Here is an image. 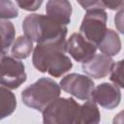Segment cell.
Returning <instances> with one entry per match:
<instances>
[{
    "label": "cell",
    "instance_id": "obj_15",
    "mask_svg": "<svg viewBox=\"0 0 124 124\" xmlns=\"http://www.w3.org/2000/svg\"><path fill=\"white\" fill-rule=\"evenodd\" d=\"M33 51V41L25 35L18 36L14 42L11 52L16 59H25Z\"/></svg>",
    "mask_w": 124,
    "mask_h": 124
},
{
    "label": "cell",
    "instance_id": "obj_21",
    "mask_svg": "<svg viewBox=\"0 0 124 124\" xmlns=\"http://www.w3.org/2000/svg\"><path fill=\"white\" fill-rule=\"evenodd\" d=\"M78 3L84 9V10H90V9H104L102 6L101 0H77Z\"/></svg>",
    "mask_w": 124,
    "mask_h": 124
},
{
    "label": "cell",
    "instance_id": "obj_12",
    "mask_svg": "<svg viewBox=\"0 0 124 124\" xmlns=\"http://www.w3.org/2000/svg\"><path fill=\"white\" fill-rule=\"evenodd\" d=\"M97 47L102 53L108 56H114L118 54L121 50V41L116 31L112 29H107L104 38L99 43Z\"/></svg>",
    "mask_w": 124,
    "mask_h": 124
},
{
    "label": "cell",
    "instance_id": "obj_2",
    "mask_svg": "<svg viewBox=\"0 0 124 124\" xmlns=\"http://www.w3.org/2000/svg\"><path fill=\"white\" fill-rule=\"evenodd\" d=\"M22 30L35 43H44L66 38L68 28L48 16L31 14L22 21Z\"/></svg>",
    "mask_w": 124,
    "mask_h": 124
},
{
    "label": "cell",
    "instance_id": "obj_18",
    "mask_svg": "<svg viewBox=\"0 0 124 124\" xmlns=\"http://www.w3.org/2000/svg\"><path fill=\"white\" fill-rule=\"evenodd\" d=\"M122 70H123V60H119L118 62H114L111 71L109 73V79L113 82V84L117 85L120 88L124 87L123 78H122Z\"/></svg>",
    "mask_w": 124,
    "mask_h": 124
},
{
    "label": "cell",
    "instance_id": "obj_20",
    "mask_svg": "<svg viewBox=\"0 0 124 124\" xmlns=\"http://www.w3.org/2000/svg\"><path fill=\"white\" fill-rule=\"evenodd\" d=\"M103 8L113 11H119L123 8V0H101Z\"/></svg>",
    "mask_w": 124,
    "mask_h": 124
},
{
    "label": "cell",
    "instance_id": "obj_17",
    "mask_svg": "<svg viewBox=\"0 0 124 124\" xmlns=\"http://www.w3.org/2000/svg\"><path fill=\"white\" fill-rule=\"evenodd\" d=\"M18 16V10L11 0H0V19H11Z\"/></svg>",
    "mask_w": 124,
    "mask_h": 124
},
{
    "label": "cell",
    "instance_id": "obj_7",
    "mask_svg": "<svg viewBox=\"0 0 124 124\" xmlns=\"http://www.w3.org/2000/svg\"><path fill=\"white\" fill-rule=\"evenodd\" d=\"M60 88L81 101L92 100L95 87L94 81L87 76L80 74H69L60 80Z\"/></svg>",
    "mask_w": 124,
    "mask_h": 124
},
{
    "label": "cell",
    "instance_id": "obj_9",
    "mask_svg": "<svg viewBox=\"0 0 124 124\" xmlns=\"http://www.w3.org/2000/svg\"><path fill=\"white\" fill-rule=\"evenodd\" d=\"M92 100L107 109H113L121 101L120 87L108 82H103L94 87Z\"/></svg>",
    "mask_w": 124,
    "mask_h": 124
},
{
    "label": "cell",
    "instance_id": "obj_22",
    "mask_svg": "<svg viewBox=\"0 0 124 124\" xmlns=\"http://www.w3.org/2000/svg\"><path fill=\"white\" fill-rule=\"evenodd\" d=\"M114 22H115V26L118 29V31L120 33H123V10H119V12L115 15L114 16Z\"/></svg>",
    "mask_w": 124,
    "mask_h": 124
},
{
    "label": "cell",
    "instance_id": "obj_10",
    "mask_svg": "<svg viewBox=\"0 0 124 124\" xmlns=\"http://www.w3.org/2000/svg\"><path fill=\"white\" fill-rule=\"evenodd\" d=\"M114 60L111 56L104 53L94 54L90 59L83 62L81 65L83 73L94 78H103L109 75Z\"/></svg>",
    "mask_w": 124,
    "mask_h": 124
},
{
    "label": "cell",
    "instance_id": "obj_11",
    "mask_svg": "<svg viewBox=\"0 0 124 124\" xmlns=\"http://www.w3.org/2000/svg\"><path fill=\"white\" fill-rule=\"evenodd\" d=\"M46 16L55 21L67 25L71 21L72 5L69 0H48L46 5Z\"/></svg>",
    "mask_w": 124,
    "mask_h": 124
},
{
    "label": "cell",
    "instance_id": "obj_16",
    "mask_svg": "<svg viewBox=\"0 0 124 124\" xmlns=\"http://www.w3.org/2000/svg\"><path fill=\"white\" fill-rule=\"evenodd\" d=\"M16 37L14 24L8 19H0V53H6Z\"/></svg>",
    "mask_w": 124,
    "mask_h": 124
},
{
    "label": "cell",
    "instance_id": "obj_4",
    "mask_svg": "<svg viewBox=\"0 0 124 124\" xmlns=\"http://www.w3.org/2000/svg\"><path fill=\"white\" fill-rule=\"evenodd\" d=\"M80 105L74 98H57L43 111L45 124H77Z\"/></svg>",
    "mask_w": 124,
    "mask_h": 124
},
{
    "label": "cell",
    "instance_id": "obj_14",
    "mask_svg": "<svg viewBox=\"0 0 124 124\" xmlns=\"http://www.w3.org/2000/svg\"><path fill=\"white\" fill-rule=\"evenodd\" d=\"M16 108L15 94L7 87L0 86V120L11 115Z\"/></svg>",
    "mask_w": 124,
    "mask_h": 124
},
{
    "label": "cell",
    "instance_id": "obj_13",
    "mask_svg": "<svg viewBox=\"0 0 124 124\" xmlns=\"http://www.w3.org/2000/svg\"><path fill=\"white\" fill-rule=\"evenodd\" d=\"M100 119L101 114L97 104L93 100H87L79 108L77 124H97Z\"/></svg>",
    "mask_w": 124,
    "mask_h": 124
},
{
    "label": "cell",
    "instance_id": "obj_8",
    "mask_svg": "<svg viewBox=\"0 0 124 124\" xmlns=\"http://www.w3.org/2000/svg\"><path fill=\"white\" fill-rule=\"evenodd\" d=\"M97 46L88 41L82 34L74 33L67 41V51L77 62H85L90 59L97 50Z\"/></svg>",
    "mask_w": 124,
    "mask_h": 124
},
{
    "label": "cell",
    "instance_id": "obj_1",
    "mask_svg": "<svg viewBox=\"0 0 124 124\" xmlns=\"http://www.w3.org/2000/svg\"><path fill=\"white\" fill-rule=\"evenodd\" d=\"M66 38L38 43L33 49V66L41 73H48L53 78H60L73 67L68 55Z\"/></svg>",
    "mask_w": 124,
    "mask_h": 124
},
{
    "label": "cell",
    "instance_id": "obj_19",
    "mask_svg": "<svg viewBox=\"0 0 124 124\" xmlns=\"http://www.w3.org/2000/svg\"><path fill=\"white\" fill-rule=\"evenodd\" d=\"M44 0H16L17 6L28 12H34L37 11L43 4Z\"/></svg>",
    "mask_w": 124,
    "mask_h": 124
},
{
    "label": "cell",
    "instance_id": "obj_6",
    "mask_svg": "<svg viewBox=\"0 0 124 124\" xmlns=\"http://www.w3.org/2000/svg\"><path fill=\"white\" fill-rule=\"evenodd\" d=\"M108 15L104 9L87 10L79 27V33L96 46L104 38L107 31Z\"/></svg>",
    "mask_w": 124,
    "mask_h": 124
},
{
    "label": "cell",
    "instance_id": "obj_3",
    "mask_svg": "<svg viewBox=\"0 0 124 124\" xmlns=\"http://www.w3.org/2000/svg\"><path fill=\"white\" fill-rule=\"evenodd\" d=\"M61 88L50 78H41L21 92L22 103L35 110L43 111L52 101L60 96Z\"/></svg>",
    "mask_w": 124,
    "mask_h": 124
},
{
    "label": "cell",
    "instance_id": "obj_5",
    "mask_svg": "<svg viewBox=\"0 0 124 124\" xmlns=\"http://www.w3.org/2000/svg\"><path fill=\"white\" fill-rule=\"evenodd\" d=\"M27 79L24 64L14 56L0 53V85L16 89Z\"/></svg>",
    "mask_w": 124,
    "mask_h": 124
}]
</instances>
